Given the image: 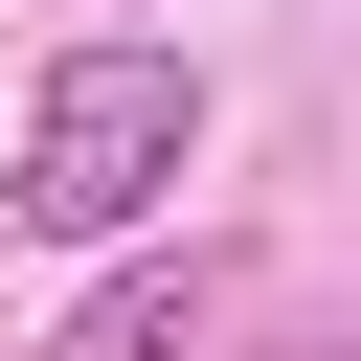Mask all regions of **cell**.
<instances>
[{
    "mask_svg": "<svg viewBox=\"0 0 361 361\" xmlns=\"http://www.w3.org/2000/svg\"><path fill=\"white\" fill-rule=\"evenodd\" d=\"M180 158H203V68L180 45H68L45 68V113H23V226H158L180 203Z\"/></svg>",
    "mask_w": 361,
    "mask_h": 361,
    "instance_id": "6da1fadb",
    "label": "cell"
},
{
    "mask_svg": "<svg viewBox=\"0 0 361 361\" xmlns=\"http://www.w3.org/2000/svg\"><path fill=\"white\" fill-rule=\"evenodd\" d=\"M180 316H203V271L158 248V271H113V293L68 316V361H180Z\"/></svg>",
    "mask_w": 361,
    "mask_h": 361,
    "instance_id": "7a4b0ae2",
    "label": "cell"
}]
</instances>
